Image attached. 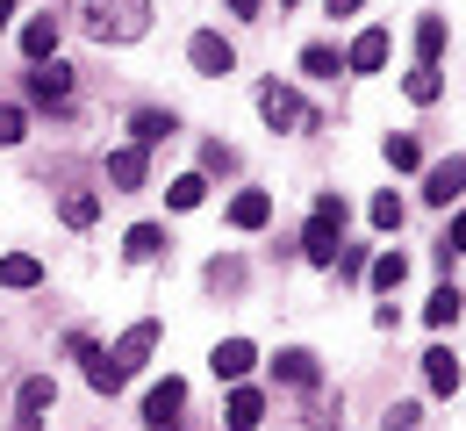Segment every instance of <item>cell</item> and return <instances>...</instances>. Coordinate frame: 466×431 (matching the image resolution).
Wrapping results in <instances>:
<instances>
[{
	"label": "cell",
	"mask_w": 466,
	"mask_h": 431,
	"mask_svg": "<svg viewBox=\"0 0 466 431\" xmlns=\"http://www.w3.org/2000/svg\"><path fill=\"white\" fill-rule=\"evenodd\" d=\"M72 15H86V29L101 44H129L151 29V0H72Z\"/></svg>",
	"instance_id": "6da1fadb"
},
{
	"label": "cell",
	"mask_w": 466,
	"mask_h": 431,
	"mask_svg": "<svg viewBox=\"0 0 466 431\" xmlns=\"http://www.w3.org/2000/svg\"><path fill=\"white\" fill-rule=\"evenodd\" d=\"M338 251H345V194H316L309 231H301V259L309 266H338Z\"/></svg>",
	"instance_id": "7a4b0ae2"
},
{
	"label": "cell",
	"mask_w": 466,
	"mask_h": 431,
	"mask_svg": "<svg viewBox=\"0 0 466 431\" xmlns=\"http://www.w3.org/2000/svg\"><path fill=\"white\" fill-rule=\"evenodd\" d=\"M151 353H158V323H129V331H122L116 345H108V367H116L122 381H129V374L144 367Z\"/></svg>",
	"instance_id": "3957f363"
},
{
	"label": "cell",
	"mask_w": 466,
	"mask_h": 431,
	"mask_svg": "<svg viewBox=\"0 0 466 431\" xmlns=\"http://www.w3.org/2000/svg\"><path fill=\"white\" fill-rule=\"evenodd\" d=\"M258 116H266L273 129H316V116L301 108V94H288L280 79H273V87H258Z\"/></svg>",
	"instance_id": "277c9868"
},
{
	"label": "cell",
	"mask_w": 466,
	"mask_h": 431,
	"mask_svg": "<svg viewBox=\"0 0 466 431\" xmlns=\"http://www.w3.org/2000/svg\"><path fill=\"white\" fill-rule=\"evenodd\" d=\"M179 403H187V381L166 374V381L144 395V425H151V431H179Z\"/></svg>",
	"instance_id": "5b68a950"
},
{
	"label": "cell",
	"mask_w": 466,
	"mask_h": 431,
	"mask_svg": "<svg viewBox=\"0 0 466 431\" xmlns=\"http://www.w3.org/2000/svg\"><path fill=\"white\" fill-rule=\"evenodd\" d=\"M187 58H194V72H201V79H223V72H237V51L216 36V29H201V36L187 44Z\"/></svg>",
	"instance_id": "8992f818"
},
{
	"label": "cell",
	"mask_w": 466,
	"mask_h": 431,
	"mask_svg": "<svg viewBox=\"0 0 466 431\" xmlns=\"http://www.w3.org/2000/svg\"><path fill=\"white\" fill-rule=\"evenodd\" d=\"M460 194H466V159L452 151L445 166H431V180H423V201H431V209H452Z\"/></svg>",
	"instance_id": "52a82bcc"
},
{
	"label": "cell",
	"mask_w": 466,
	"mask_h": 431,
	"mask_svg": "<svg viewBox=\"0 0 466 431\" xmlns=\"http://www.w3.org/2000/svg\"><path fill=\"white\" fill-rule=\"evenodd\" d=\"M29 94H36L44 108H65V94H72V65H58V58H36V72H29Z\"/></svg>",
	"instance_id": "ba28073f"
},
{
	"label": "cell",
	"mask_w": 466,
	"mask_h": 431,
	"mask_svg": "<svg viewBox=\"0 0 466 431\" xmlns=\"http://www.w3.org/2000/svg\"><path fill=\"white\" fill-rule=\"evenodd\" d=\"M251 360H258V345H251V338H223V345L208 353L216 381H244V374H251Z\"/></svg>",
	"instance_id": "9c48e42d"
},
{
	"label": "cell",
	"mask_w": 466,
	"mask_h": 431,
	"mask_svg": "<svg viewBox=\"0 0 466 431\" xmlns=\"http://www.w3.org/2000/svg\"><path fill=\"white\" fill-rule=\"evenodd\" d=\"M230 223L237 231H266V223H273V194H266V187H244L230 201Z\"/></svg>",
	"instance_id": "30bf717a"
},
{
	"label": "cell",
	"mask_w": 466,
	"mask_h": 431,
	"mask_svg": "<svg viewBox=\"0 0 466 431\" xmlns=\"http://www.w3.org/2000/svg\"><path fill=\"white\" fill-rule=\"evenodd\" d=\"M423 381H431V395H452L466 381L460 360H452V345H431V353H423Z\"/></svg>",
	"instance_id": "8fae6325"
},
{
	"label": "cell",
	"mask_w": 466,
	"mask_h": 431,
	"mask_svg": "<svg viewBox=\"0 0 466 431\" xmlns=\"http://www.w3.org/2000/svg\"><path fill=\"white\" fill-rule=\"evenodd\" d=\"M380 65H388V29H366V36H351L345 72H380Z\"/></svg>",
	"instance_id": "7c38bea8"
},
{
	"label": "cell",
	"mask_w": 466,
	"mask_h": 431,
	"mask_svg": "<svg viewBox=\"0 0 466 431\" xmlns=\"http://www.w3.org/2000/svg\"><path fill=\"white\" fill-rule=\"evenodd\" d=\"M22 51H29V65L58 58V15H29V22H22Z\"/></svg>",
	"instance_id": "4fadbf2b"
},
{
	"label": "cell",
	"mask_w": 466,
	"mask_h": 431,
	"mask_svg": "<svg viewBox=\"0 0 466 431\" xmlns=\"http://www.w3.org/2000/svg\"><path fill=\"white\" fill-rule=\"evenodd\" d=\"M51 403H58V388H51L44 374H36V381H22V417H15V431H36V425H44V410H51Z\"/></svg>",
	"instance_id": "5bb4252c"
},
{
	"label": "cell",
	"mask_w": 466,
	"mask_h": 431,
	"mask_svg": "<svg viewBox=\"0 0 466 431\" xmlns=\"http://www.w3.org/2000/svg\"><path fill=\"white\" fill-rule=\"evenodd\" d=\"M173 108H137V116H129V137H137V144H144V151H151V144H166V137H173Z\"/></svg>",
	"instance_id": "9a60e30c"
},
{
	"label": "cell",
	"mask_w": 466,
	"mask_h": 431,
	"mask_svg": "<svg viewBox=\"0 0 466 431\" xmlns=\"http://www.w3.org/2000/svg\"><path fill=\"white\" fill-rule=\"evenodd\" d=\"M108 180H116L122 194H137V187H144V144H122V151H108Z\"/></svg>",
	"instance_id": "2e32d148"
},
{
	"label": "cell",
	"mask_w": 466,
	"mask_h": 431,
	"mask_svg": "<svg viewBox=\"0 0 466 431\" xmlns=\"http://www.w3.org/2000/svg\"><path fill=\"white\" fill-rule=\"evenodd\" d=\"M273 367H280V381H288V388H316V381H323V367H316V353H301V345H294V353H280Z\"/></svg>",
	"instance_id": "e0dca14e"
},
{
	"label": "cell",
	"mask_w": 466,
	"mask_h": 431,
	"mask_svg": "<svg viewBox=\"0 0 466 431\" xmlns=\"http://www.w3.org/2000/svg\"><path fill=\"white\" fill-rule=\"evenodd\" d=\"M223 417H230V431H251L266 417V395H258V388H230V410H223Z\"/></svg>",
	"instance_id": "ac0fdd59"
},
{
	"label": "cell",
	"mask_w": 466,
	"mask_h": 431,
	"mask_svg": "<svg viewBox=\"0 0 466 431\" xmlns=\"http://www.w3.org/2000/svg\"><path fill=\"white\" fill-rule=\"evenodd\" d=\"M158 251H166V231H158V223H137V231L122 238V259H137V266H144V259H158Z\"/></svg>",
	"instance_id": "d6986e66"
},
{
	"label": "cell",
	"mask_w": 466,
	"mask_h": 431,
	"mask_svg": "<svg viewBox=\"0 0 466 431\" xmlns=\"http://www.w3.org/2000/svg\"><path fill=\"white\" fill-rule=\"evenodd\" d=\"M460 309H466L460 288H438V295L423 303V323H431V331H445V323H460Z\"/></svg>",
	"instance_id": "ffe728a7"
},
{
	"label": "cell",
	"mask_w": 466,
	"mask_h": 431,
	"mask_svg": "<svg viewBox=\"0 0 466 431\" xmlns=\"http://www.w3.org/2000/svg\"><path fill=\"white\" fill-rule=\"evenodd\" d=\"M36 281H44V266H36L29 251H7V259H0V288H36Z\"/></svg>",
	"instance_id": "44dd1931"
},
{
	"label": "cell",
	"mask_w": 466,
	"mask_h": 431,
	"mask_svg": "<svg viewBox=\"0 0 466 431\" xmlns=\"http://www.w3.org/2000/svg\"><path fill=\"white\" fill-rule=\"evenodd\" d=\"M402 94H409V101H416V108H431V101L445 94V79H438V65H416V72H409V79H402Z\"/></svg>",
	"instance_id": "7402d4cb"
},
{
	"label": "cell",
	"mask_w": 466,
	"mask_h": 431,
	"mask_svg": "<svg viewBox=\"0 0 466 431\" xmlns=\"http://www.w3.org/2000/svg\"><path fill=\"white\" fill-rule=\"evenodd\" d=\"M166 201H173V209H201V201H208V173H179V180L166 187Z\"/></svg>",
	"instance_id": "603a6c76"
},
{
	"label": "cell",
	"mask_w": 466,
	"mask_h": 431,
	"mask_svg": "<svg viewBox=\"0 0 466 431\" xmlns=\"http://www.w3.org/2000/svg\"><path fill=\"white\" fill-rule=\"evenodd\" d=\"M58 216L72 223V231H86V223L101 216V194H86V187H79V194H65V201H58Z\"/></svg>",
	"instance_id": "cb8c5ba5"
},
{
	"label": "cell",
	"mask_w": 466,
	"mask_h": 431,
	"mask_svg": "<svg viewBox=\"0 0 466 431\" xmlns=\"http://www.w3.org/2000/svg\"><path fill=\"white\" fill-rule=\"evenodd\" d=\"M438 51H445V22H438V15H423V22H416V58L438 65Z\"/></svg>",
	"instance_id": "d4e9b609"
},
{
	"label": "cell",
	"mask_w": 466,
	"mask_h": 431,
	"mask_svg": "<svg viewBox=\"0 0 466 431\" xmlns=\"http://www.w3.org/2000/svg\"><path fill=\"white\" fill-rule=\"evenodd\" d=\"M366 273H373V288H402V281H409V259H402V251H380Z\"/></svg>",
	"instance_id": "484cf974"
},
{
	"label": "cell",
	"mask_w": 466,
	"mask_h": 431,
	"mask_svg": "<svg viewBox=\"0 0 466 431\" xmlns=\"http://www.w3.org/2000/svg\"><path fill=\"white\" fill-rule=\"evenodd\" d=\"M301 72H316V79H338V72H345V58H338L330 44H309V51H301Z\"/></svg>",
	"instance_id": "4316f807"
},
{
	"label": "cell",
	"mask_w": 466,
	"mask_h": 431,
	"mask_svg": "<svg viewBox=\"0 0 466 431\" xmlns=\"http://www.w3.org/2000/svg\"><path fill=\"white\" fill-rule=\"evenodd\" d=\"M373 231H402V194H373Z\"/></svg>",
	"instance_id": "83f0119b"
},
{
	"label": "cell",
	"mask_w": 466,
	"mask_h": 431,
	"mask_svg": "<svg viewBox=\"0 0 466 431\" xmlns=\"http://www.w3.org/2000/svg\"><path fill=\"white\" fill-rule=\"evenodd\" d=\"M380 151H388V166H395V173H409V166H416V159H423V151H416V137H388V144H380Z\"/></svg>",
	"instance_id": "f1b7e54d"
},
{
	"label": "cell",
	"mask_w": 466,
	"mask_h": 431,
	"mask_svg": "<svg viewBox=\"0 0 466 431\" xmlns=\"http://www.w3.org/2000/svg\"><path fill=\"white\" fill-rule=\"evenodd\" d=\"M208 288L237 295V288H244V266H237V259H216V266H208Z\"/></svg>",
	"instance_id": "f546056e"
},
{
	"label": "cell",
	"mask_w": 466,
	"mask_h": 431,
	"mask_svg": "<svg viewBox=\"0 0 466 431\" xmlns=\"http://www.w3.org/2000/svg\"><path fill=\"white\" fill-rule=\"evenodd\" d=\"M22 108H15V101H0V144H22Z\"/></svg>",
	"instance_id": "4dcf8cb0"
},
{
	"label": "cell",
	"mask_w": 466,
	"mask_h": 431,
	"mask_svg": "<svg viewBox=\"0 0 466 431\" xmlns=\"http://www.w3.org/2000/svg\"><path fill=\"white\" fill-rule=\"evenodd\" d=\"M452 251H466V216H452V231L438 238V259H445V266H452Z\"/></svg>",
	"instance_id": "1f68e13d"
},
{
	"label": "cell",
	"mask_w": 466,
	"mask_h": 431,
	"mask_svg": "<svg viewBox=\"0 0 466 431\" xmlns=\"http://www.w3.org/2000/svg\"><path fill=\"white\" fill-rule=\"evenodd\" d=\"M416 417H423L416 403H395V410H388V431H416Z\"/></svg>",
	"instance_id": "d6a6232c"
},
{
	"label": "cell",
	"mask_w": 466,
	"mask_h": 431,
	"mask_svg": "<svg viewBox=\"0 0 466 431\" xmlns=\"http://www.w3.org/2000/svg\"><path fill=\"white\" fill-rule=\"evenodd\" d=\"M201 166H208V173H230L237 159H230V151H223V144H201Z\"/></svg>",
	"instance_id": "836d02e7"
},
{
	"label": "cell",
	"mask_w": 466,
	"mask_h": 431,
	"mask_svg": "<svg viewBox=\"0 0 466 431\" xmlns=\"http://www.w3.org/2000/svg\"><path fill=\"white\" fill-rule=\"evenodd\" d=\"M258 7H266V0H230V15H251V22H258Z\"/></svg>",
	"instance_id": "e575fe53"
},
{
	"label": "cell",
	"mask_w": 466,
	"mask_h": 431,
	"mask_svg": "<svg viewBox=\"0 0 466 431\" xmlns=\"http://www.w3.org/2000/svg\"><path fill=\"white\" fill-rule=\"evenodd\" d=\"M7 22H15V0H0V36H7Z\"/></svg>",
	"instance_id": "d590c367"
},
{
	"label": "cell",
	"mask_w": 466,
	"mask_h": 431,
	"mask_svg": "<svg viewBox=\"0 0 466 431\" xmlns=\"http://www.w3.org/2000/svg\"><path fill=\"white\" fill-rule=\"evenodd\" d=\"M351 7H359V0H330V15H351Z\"/></svg>",
	"instance_id": "8d00e7d4"
},
{
	"label": "cell",
	"mask_w": 466,
	"mask_h": 431,
	"mask_svg": "<svg viewBox=\"0 0 466 431\" xmlns=\"http://www.w3.org/2000/svg\"><path fill=\"white\" fill-rule=\"evenodd\" d=\"M280 7H294V0H280Z\"/></svg>",
	"instance_id": "74e56055"
}]
</instances>
